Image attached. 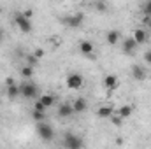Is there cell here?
Instances as JSON below:
<instances>
[{
	"mask_svg": "<svg viewBox=\"0 0 151 149\" xmlns=\"http://www.w3.org/2000/svg\"><path fill=\"white\" fill-rule=\"evenodd\" d=\"M65 84H67V88H69V90H79V88H83V84H84V79H83V75H81V74L72 72V74L67 75V81H65Z\"/></svg>",
	"mask_w": 151,
	"mask_h": 149,
	"instance_id": "5b68a950",
	"label": "cell"
},
{
	"mask_svg": "<svg viewBox=\"0 0 151 149\" xmlns=\"http://www.w3.org/2000/svg\"><path fill=\"white\" fill-rule=\"evenodd\" d=\"M34 111H39V112H46V107H44V105H42V104H40V102H35V104H34Z\"/></svg>",
	"mask_w": 151,
	"mask_h": 149,
	"instance_id": "44dd1931",
	"label": "cell"
},
{
	"mask_svg": "<svg viewBox=\"0 0 151 149\" xmlns=\"http://www.w3.org/2000/svg\"><path fill=\"white\" fill-rule=\"evenodd\" d=\"M144 14H146V16H150V18H151V0H150V2H146V4H144Z\"/></svg>",
	"mask_w": 151,
	"mask_h": 149,
	"instance_id": "7402d4cb",
	"label": "cell"
},
{
	"mask_svg": "<svg viewBox=\"0 0 151 149\" xmlns=\"http://www.w3.org/2000/svg\"><path fill=\"white\" fill-rule=\"evenodd\" d=\"M42 56H44V49H35V51H34V58H35V60H40Z\"/></svg>",
	"mask_w": 151,
	"mask_h": 149,
	"instance_id": "603a6c76",
	"label": "cell"
},
{
	"mask_svg": "<svg viewBox=\"0 0 151 149\" xmlns=\"http://www.w3.org/2000/svg\"><path fill=\"white\" fill-rule=\"evenodd\" d=\"M97 116L99 117H113L114 116V109L111 105H102L97 109Z\"/></svg>",
	"mask_w": 151,
	"mask_h": 149,
	"instance_id": "e0dca14e",
	"label": "cell"
},
{
	"mask_svg": "<svg viewBox=\"0 0 151 149\" xmlns=\"http://www.w3.org/2000/svg\"><path fill=\"white\" fill-rule=\"evenodd\" d=\"M118 86H119V81H118V77L113 74L106 75L104 77V88L106 90H109V91H114V90H118Z\"/></svg>",
	"mask_w": 151,
	"mask_h": 149,
	"instance_id": "9c48e42d",
	"label": "cell"
},
{
	"mask_svg": "<svg viewBox=\"0 0 151 149\" xmlns=\"http://www.w3.org/2000/svg\"><path fill=\"white\" fill-rule=\"evenodd\" d=\"M95 7H97L99 11H106V9H107V4H104V2H95Z\"/></svg>",
	"mask_w": 151,
	"mask_h": 149,
	"instance_id": "d4e9b609",
	"label": "cell"
},
{
	"mask_svg": "<svg viewBox=\"0 0 151 149\" xmlns=\"http://www.w3.org/2000/svg\"><path fill=\"white\" fill-rule=\"evenodd\" d=\"M19 95L25 98H37V86L30 81L19 84Z\"/></svg>",
	"mask_w": 151,
	"mask_h": 149,
	"instance_id": "7a4b0ae2",
	"label": "cell"
},
{
	"mask_svg": "<svg viewBox=\"0 0 151 149\" xmlns=\"http://www.w3.org/2000/svg\"><path fill=\"white\" fill-rule=\"evenodd\" d=\"M121 44H123V51H125L127 54H132V53L135 51V47H137V44H135V40H134L132 37L125 39V40H123Z\"/></svg>",
	"mask_w": 151,
	"mask_h": 149,
	"instance_id": "9a60e30c",
	"label": "cell"
},
{
	"mask_svg": "<svg viewBox=\"0 0 151 149\" xmlns=\"http://www.w3.org/2000/svg\"><path fill=\"white\" fill-rule=\"evenodd\" d=\"M146 69L144 67H141V65H134L132 67V77L135 79V81H144L146 79Z\"/></svg>",
	"mask_w": 151,
	"mask_h": 149,
	"instance_id": "8fae6325",
	"label": "cell"
},
{
	"mask_svg": "<svg viewBox=\"0 0 151 149\" xmlns=\"http://www.w3.org/2000/svg\"><path fill=\"white\" fill-rule=\"evenodd\" d=\"M23 16H27L28 19H32V11H30V9H27V11L23 12Z\"/></svg>",
	"mask_w": 151,
	"mask_h": 149,
	"instance_id": "4316f807",
	"label": "cell"
},
{
	"mask_svg": "<svg viewBox=\"0 0 151 149\" xmlns=\"http://www.w3.org/2000/svg\"><path fill=\"white\" fill-rule=\"evenodd\" d=\"M35 130H37V135L44 140V142H51V140L55 139V130H53V126H51L49 123H46V121L37 123Z\"/></svg>",
	"mask_w": 151,
	"mask_h": 149,
	"instance_id": "6da1fadb",
	"label": "cell"
},
{
	"mask_svg": "<svg viewBox=\"0 0 151 149\" xmlns=\"http://www.w3.org/2000/svg\"><path fill=\"white\" fill-rule=\"evenodd\" d=\"M34 67H30V65H25L23 69H21V75L23 77H27V79H30V77H34Z\"/></svg>",
	"mask_w": 151,
	"mask_h": 149,
	"instance_id": "ffe728a7",
	"label": "cell"
},
{
	"mask_svg": "<svg viewBox=\"0 0 151 149\" xmlns=\"http://www.w3.org/2000/svg\"><path fill=\"white\" fill-rule=\"evenodd\" d=\"M83 19H84V14L83 12H76V14H70V16L63 18L62 23L65 27H69V28H79V25L83 23Z\"/></svg>",
	"mask_w": 151,
	"mask_h": 149,
	"instance_id": "8992f818",
	"label": "cell"
},
{
	"mask_svg": "<svg viewBox=\"0 0 151 149\" xmlns=\"http://www.w3.org/2000/svg\"><path fill=\"white\" fill-rule=\"evenodd\" d=\"M86 107H88V104H86V100H84V98H76L74 102H72V109H74L76 114L84 112V111H86Z\"/></svg>",
	"mask_w": 151,
	"mask_h": 149,
	"instance_id": "5bb4252c",
	"label": "cell"
},
{
	"mask_svg": "<svg viewBox=\"0 0 151 149\" xmlns=\"http://www.w3.org/2000/svg\"><path fill=\"white\" fill-rule=\"evenodd\" d=\"M132 39L135 40V44H144V42L148 40V34H146V30H144V28H135Z\"/></svg>",
	"mask_w": 151,
	"mask_h": 149,
	"instance_id": "30bf717a",
	"label": "cell"
},
{
	"mask_svg": "<svg viewBox=\"0 0 151 149\" xmlns=\"http://www.w3.org/2000/svg\"><path fill=\"white\" fill-rule=\"evenodd\" d=\"M144 60H146V63H148V65H151V51H146Z\"/></svg>",
	"mask_w": 151,
	"mask_h": 149,
	"instance_id": "484cf974",
	"label": "cell"
},
{
	"mask_svg": "<svg viewBox=\"0 0 151 149\" xmlns=\"http://www.w3.org/2000/svg\"><path fill=\"white\" fill-rule=\"evenodd\" d=\"M134 105H130V104H127V105H121L119 109H118V116L121 117V119H127V117H130L132 114H134Z\"/></svg>",
	"mask_w": 151,
	"mask_h": 149,
	"instance_id": "4fadbf2b",
	"label": "cell"
},
{
	"mask_svg": "<svg viewBox=\"0 0 151 149\" xmlns=\"http://www.w3.org/2000/svg\"><path fill=\"white\" fill-rule=\"evenodd\" d=\"M14 21H16L18 28H19L23 34H28V32H32V19H28L27 16H23V12H16V16H14Z\"/></svg>",
	"mask_w": 151,
	"mask_h": 149,
	"instance_id": "277c9868",
	"label": "cell"
},
{
	"mask_svg": "<svg viewBox=\"0 0 151 149\" xmlns=\"http://www.w3.org/2000/svg\"><path fill=\"white\" fill-rule=\"evenodd\" d=\"M35 62H37V60L34 58V54H30V56H28V63H30V67H32V65H34Z\"/></svg>",
	"mask_w": 151,
	"mask_h": 149,
	"instance_id": "83f0119b",
	"label": "cell"
},
{
	"mask_svg": "<svg viewBox=\"0 0 151 149\" xmlns=\"http://www.w3.org/2000/svg\"><path fill=\"white\" fill-rule=\"evenodd\" d=\"M106 40H107L109 46H116L118 40H119V32H118V30H109L107 35H106Z\"/></svg>",
	"mask_w": 151,
	"mask_h": 149,
	"instance_id": "ac0fdd59",
	"label": "cell"
},
{
	"mask_svg": "<svg viewBox=\"0 0 151 149\" xmlns=\"http://www.w3.org/2000/svg\"><path fill=\"white\" fill-rule=\"evenodd\" d=\"M32 119H34L35 123H42V121L46 119V112H39V111H34V109H32Z\"/></svg>",
	"mask_w": 151,
	"mask_h": 149,
	"instance_id": "d6986e66",
	"label": "cell"
},
{
	"mask_svg": "<svg viewBox=\"0 0 151 149\" xmlns=\"http://www.w3.org/2000/svg\"><path fill=\"white\" fill-rule=\"evenodd\" d=\"M2 35H4V34H2V28H0V39H2Z\"/></svg>",
	"mask_w": 151,
	"mask_h": 149,
	"instance_id": "f1b7e54d",
	"label": "cell"
},
{
	"mask_svg": "<svg viewBox=\"0 0 151 149\" xmlns=\"http://www.w3.org/2000/svg\"><path fill=\"white\" fill-rule=\"evenodd\" d=\"M5 91H7V97H9L11 100H14L16 97H19V84H16L12 79H7Z\"/></svg>",
	"mask_w": 151,
	"mask_h": 149,
	"instance_id": "ba28073f",
	"label": "cell"
},
{
	"mask_svg": "<svg viewBox=\"0 0 151 149\" xmlns=\"http://www.w3.org/2000/svg\"><path fill=\"white\" fill-rule=\"evenodd\" d=\"M63 146L65 149H83V139L76 133H67L63 137Z\"/></svg>",
	"mask_w": 151,
	"mask_h": 149,
	"instance_id": "3957f363",
	"label": "cell"
},
{
	"mask_svg": "<svg viewBox=\"0 0 151 149\" xmlns=\"http://www.w3.org/2000/svg\"><path fill=\"white\" fill-rule=\"evenodd\" d=\"M111 121H113L116 126H121V123H123V119H121L119 116H113V117H111Z\"/></svg>",
	"mask_w": 151,
	"mask_h": 149,
	"instance_id": "cb8c5ba5",
	"label": "cell"
},
{
	"mask_svg": "<svg viewBox=\"0 0 151 149\" xmlns=\"http://www.w3.org/2000/svg\"><path fill=\"white\" fill-rule=\"evenodd\" d=\"M37 100L42 104V105H44V107H46V109H49V107L55 104V95H51V93H46V95H40Z\"/></svg>",
	"mask_w": 151,
	"mask_h": 149,
	"instance_id": "2e32d148",
	"label": "cell"
},
{
	"mask_svg": "<svg viewBox=\"0 0 151 149\" xmlns=\"http://www.w3.org/2000/svg\"><path fill=\"white\" fill-rule=\"evenodd\" d=\"M150 28H151V21H150Z\"/></svg>",
	"mask_w": 151,
	"mask_h": 149,
	"instance_id": "f546056e",
	"label": "cell"
},
{
	"mask_svg": "<svg viewBox=\"0 0 151 149\" xmlns=\"http://www.w3.org/2000/svg\"><path fill=\"white\" fill-rule=\"evenodd\" d=\"M74 114V109H72V104H62L60 107H58V116L60 117H69V116H72Z\"/></svg>",
	"mask_w": 151,
	"mask_h": 149,
	"instance_id": "7c38bea8",
	"label": "cell"
},
{
	"mask_svg": "<svg viewBox=\"0 0 151 149\" xmlns=\"http://www.w3.org/2000/svg\"><path fill=\"white\" fill-rule=\"evenodd\" d=\"M93 42L91 40H81L79 42V51H81V54H84L86 58H95L93 56Z\"/></svg>",
	"mask_w": 151,
	"mask_h": 149,
	"instance_id": "52a82bcc",
	"label": "cell"
}]
</instances>
